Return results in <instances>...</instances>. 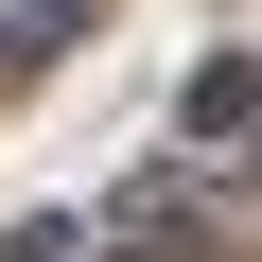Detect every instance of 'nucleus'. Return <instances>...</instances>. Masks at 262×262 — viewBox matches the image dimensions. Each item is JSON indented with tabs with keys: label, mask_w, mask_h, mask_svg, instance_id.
<instances>
[{
	"label": "nucleus",
	"mask_w": 262,
	"mask_h": 262,
	"mask_svg": "<svg viewBox=\"0 0 262 262\" xmlns=\"http://www.w3.org/2000/svg\"><path fill=\"white\" fill-rule=\"evenodd\" d=\"M175 140H262V53H210L175 88Z\"/></svg>",
	"instance_id": "2"
},
{
	"label": "nucleus",
	"mask_w": 262,
	"mask_h": 262,
	"mask_svg": "<svg viewBox=\"0 0 262 262\" xmlns=\"http://www.w3.org/2000/svg\"><path fill=\"white\" fill-rule=\"evenodd\" d=\"M105 262H210V227H192V192H175V175H140V192L105 210Z\"/></svg>",
	"instance_id": "1"
},
{
	"label": "nucleus",
	"mask_w": 262,
	"mask_h": 262,
	"mask_svg": "<svg viewBox=\"0 0 262 262\" xmlns=\"http://www.w3.org/2000/svg\"><path fill=\"white\" fill-rule=\"evenodd\" d=\"M70 35H88V0H18V18H0V70H53Z\"/></svg>",
	"instance_id": "3"
}]
</instances>
